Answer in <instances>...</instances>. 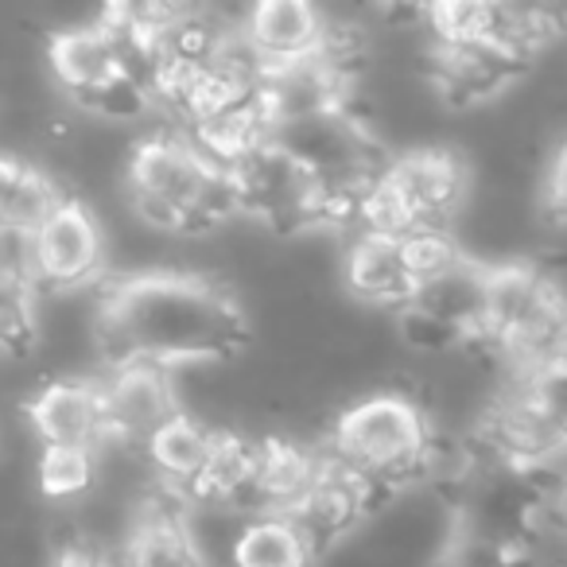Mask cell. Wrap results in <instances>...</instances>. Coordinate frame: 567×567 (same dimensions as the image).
I'll list each match as a JSON object with an SVG mask.
<instances>
[{
  "label": "cell",
  "mask_w": 567,
  "mask_h": 567,
  "mask_svg": "<svg viewBox=\"0 0 567 567\" xmlns=\"http://www.w3.org/2000/svg\"><path fill=\"white\" fill-rule=\"evenodd\" d=\"M567 347V288L528 260L486 265L478 350L525 370Z\"/></svg>",
  "instance_id": "cell-6"
},
{
  "label": "cell",
  "mask_w": 567,
  "mask_h": 567,
  "mask_svg": "<svg viewBox=\"0 0 567 567\" xmlns=\"http://www.w3.org/2000/svg\"><path fill=\"white\" fill-rule=\"evenodd\" d=\"M214 427H206L203 420H195L187 409L175 412L148 443H144L141 455L148 458V466L156 471L159 489L172 497H179L183 505L195 502L198 482L206 474V463H210L214 451Z\"/></svg>",
  "instance_id": "cell-17"
},
{
  "label": "cell",
  "mask_w": 567,
  "mask_h": 567,
  "mask_svg": "<svg viewBox=\"0 0 567 567\" xmlns=\"http://www.w3.org/2000/svg\"><path fill=\"white\" fill-rule=\"evenodd\" d=\"M536 59L505 40H463L432 43L427 51V79L447 110H482L502 102L509 90L533 74Z\"/></svg>",
  "instance_id": "cell-9"
},
{
  "label": "cell",
  "mask_w": 567,
  "mask_h": 567,
  "mask_svg": "<svg viewBox=\"0 0 567 567\" xmlns=\"http://www.w3.org/2000/svg\"><path fill=\"white\" fill-rule=\"evenodd\" d=\"M48 567H117V559H110L94 540H86V536H71V540L59 544Z\"/></svg>",
  "instance_id": "cell-23"
},
{
  "label": "cell",
  "mask_w": 567,
  "mask_h": 567,
  "mask_svg": "<svg viewBox=\"0 0 567 567\" xmlns=\"http://www.w3.org/2000/svg\"><path fill=\"white\" fill-rule=\"evenodd\" d=\"M97 389H102L105 440L121 443V447L144 451V443L175 412H183L172 373L159 370V365H144V362L110 365V373L97 378Z\"/></svg>",
  "instance_id": "cell-11"
},
{
  "label": "cell",
  "mask_w": 567,
  "mask_h": 567,
  "mask_svg": "<svg viewBox=\"0 0 567 567\" xmlns=\"http://www.w3.org/2000/svg\"><path fill=\"white\" fill-rule=\"evenodd\" d=\"M237 35L252 63L268 74L319 55L331 40V24L308 0H265L245 12Z\"/></svg>",
  "instance_id": "cell-12"
},
{
  "label": "cell",
  "mask_w": 567,
  "mask_h": 567,
  "mask_svg": "<svg viewBox=\"0 0 567 567\" xmlns=\"http://www.w3.org/2000/svg\"><path fill=\"white\" fill-rule=\"evenodd\" d=\"M471 198V167L451 148H412L389 156L362 190L354 234H451Z\"/></svg>",
  "instance_id": "cell-5"
},
{
  "label": "cell",
  "mask_w": 567,
  "mask_h": 567,
  "mask_svg": "<svg viewBox=\"0 0 567 567\" xmlns=\"http://www.w3.org/2000/svg\"><path fill=\"white\" fill-rule=\"evenodd\" d=\"M478 451L489 466L528 474L567 463V347L505 373V389L478 424Z\"/></svg>",
  "instance_id": "cell-4"
},
{
  "label": "cell",
  "mask_w": 567,
  "mask_h": 567,
  "mask_svg": "<svg viewBox=\"0 0 567 567\" xmlns=\"http://www.w3.org/2000/svg\"><path fill=\"white\" fill-rule=\"evenodd\" d=\"M381 509H385V502H381L358 474H350L347 466H339L327 455L323 478H319V486L311 489V497L300 505V513H296L292 520L303 528V536L311 540L316 556L323 559L327 551H334L342 540H350V536L370 517H378Z\"/></svg>",
  "instance_id": "cell-13"
},
{
  "label": "cell",
  "mask_w": 567,
  "mask_h": 567,
  "mask_svg": "<svg viewBox=\"0 0 567 567\" xmlns=\"http://www.w3.org/2000/svg\"><path fill=\"white\" fill-rule=\"evenodd\" d=\"M226 172L229 183H234L237 218L245 214V218H252L257 226L272 229L280 237L342 226L339 203L276 136L226 159Z\"/></svg>",
  "instance_id": "cell-7"
},
{
  "label": "cell",
  "mask_w": 567,
  "mask_h": 567,
  "mask_svg": "<svg viewBox=\"0 0 567 567\" xmlns=\"http://www.w3.org/2000/svg\"><path fill=\"white\" fill-rule=\"evenodd\" d=\"M117 567H210V559L190 528L187 505L159 489L136 509Z\"/></svg>",
  "instance_id": "cell-15"
},
{
  "label": "cell",
  "mask_w": 567,
  "mask_h": 567,
  "mask_svg": "<svg viewBox=\"0 0 567 567\" xmlns=\"http://www.w3.org/2000/svg\"><path fill=\"white\" fill-rule=\"evenodd\" d=\"M35 288L74 292L102 280L105 272V234L97 214L86 203L66 195L48 221L24 241V260Z\"/></svg>",
  "instance_id": "cell-10"
},
{
  "label": "cell",
  "mask_w": 567,
  "mask_h": 567,
  "mask_svg": "<svg viewBox=\"0 0 567 567\" xmlns=\"http://www.w3.org/2000/svg\"><path fill=\"white\" fill-rule=\"evenodd\" d=\"M463 257L466 252L451 241V234H354L342 257V280L358 303L401 316L435 276Z\"/></svg>",
  "instance_id": "cell-8"
},
{
  "label": "cell",
  "mask_w": 567,
  "mask_h": 567,
  "mask_svg": "<svg viewBox=\"0 0 567 567\" xmlns=\"http://www.w3.org/2000/svg\"><path fill=\"white\" fill-rule=\"evenodd\" d=\"M548 517H551V528L567 533V463L559 471H551V482H548Z\"/></svg>",
  "instance_id": "cell-24"
},
{
  "label": "cell",
  "mask_w": 567,
  "mask_h": 567,
  "mask_svg": "<svg viewBox=\"0 0 567 567\" xmlns=\"http://www.w3.org/2000/svg\"><path fill=\"white\" fill-rule=\"evenodd\" d=\"M319 556L292 517H245L229 540V567H316Z\"/></svg>",
  "instance_id": "cell-19"
},
{
  "label": "cell",
  "mask_w": 567,
  "mask_h": 567,
  "mask_svg": "<svg viewBox=\"0 0 567 567\" xmlns=\"http://www.w3.org/2000/svg\"><path fill=\"white\" fill-rule=\"evenodd\" d=\"M28 420L43 447L102 451L110 443L97 378H55L40 385L28 401Z\"/></svg>",
  "instance_id": "cell-14"
},
{
  "label": "cell",
  "mask_w": 567,
  "mask_h": 567,
  "mask_svg": "<svg viewBox=\"0 0 567 567\" xmlns=\"http://www.w3.org/2000/svg\"><path fill=\"white\" fill-rule=\"evenodd\" d=\"M323 451L389 505L440 466V432L416 396L378 389L334 416Z\"/></svg>",
  "instance_id": "cell-3"
},
{
  "label": "cell",
  "mask_w": 567,
  "mask_h": 567,
  "mask_svg": "<svg viewBox=\"0 0 567 567\" xmlns=\"http://www.w3.org/2000/svg\"><path fill=\"white\" fill-rule=\"evenodd\" d=\"M97 342L110 365H218L249 347V316L229 288L195 272H136L105 284Z\"/></svg>",
  "instance_id": "cell-1"
},
{
  "label": "cell",
  "mask_w": 567,
  "mask_h": 567,
  "mask_svg": "<svg viewBox=\"0 0 567 567\" xmlns=\"http://www.w3.org/2000/svg\"><path fill=\"white\" fill-rule=\"evenodd\" d=\"M63 187L35 164L17 156H0V237H28L55 214Z\"/></svg>",
  "instance_id": "cell-18"
},
{
  "label": "cell",
  "mask_w": 567,
  "mask_h": 567,
  "mask_svg": "<svg viewBox=\"0 0 567 567\" xmlns=\"http://www.w3.org/2000/svg\"><path fill=\"white\" fill-rule=\"evenodd\" d=\"M327 471V451L284 435H260V482L257 513L296 517ZM252 513V517H257Z\"/></svg>",
  "instance_id": "cell-16"
},
{
  "label": "cell",
  "mask_w": 567,
  "mask_h": 567,
  "mask_svg": "<svg viewBox=\"0 0 567 567\" xmlns=\"http://www.w3.org/2000/svg\"><path fill=\"white\" fill-rule=\"evenodd\" d=\"M40 347V288L20 260H0V354L28 358Z\"/></svg>",
  "instance_id": "cell-20"
},
{
  "label": "cell",
  "mask_w": 567,
  "mask_h": 567,
  "mask_svg": "<svg viewBox=\"0 0 567 567\" xmlns=\"http://www.w3.org/2000/svg\"><path fill=\"white\" fill-rule=\"evenodd\" d=\"M125 195L144 226L172 237H210L237 218L226 164L183 133H152L133 148Z\"/></svg>",
  "instance_id": "cell-2"
},
{
  "label": "cell",
  "mask_w": 567,
  "mask_h": 567,
  "mask_svg": "<svg viewBox=\"0 0 567 567\" xmlns=\"http://www.w3.org/2000/svg\"><path fill=\"white\" fill-rule=\"evenodd\" d=\"M97 451L86 447H43L40 451V489L51 502H71L94 489Z\"/></svg>",
  "instance_id": "cell-21"
},
{
  "label": "cell",
  "mask_w": 567,
  "mask_h": 567,
  "mask_svg": "<svg viewBox=\"0 0 567 567\" xmlns=\"http://www.w3.org/2000/svg\"><path fill=\"white\" fill-rule=\"evenodd\" d=\"M536 210H540L544 226L567 229V133L551 144L548 159H544V167H540Z\"/></svg>",
  "instance_id": "cell-22"
}]
</instances>
